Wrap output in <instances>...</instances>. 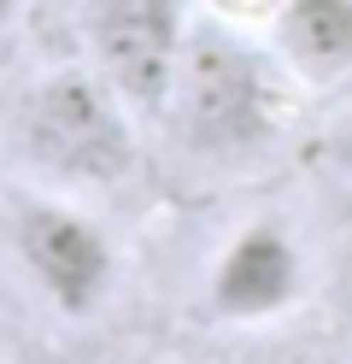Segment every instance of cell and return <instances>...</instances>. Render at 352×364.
Masks as SVG:
<instances>
[{
	"label": "cell",
	"mask_w": 352,
	"mask_h": 364,
	"mask_svg": "<svg viewBox=\"0 0 352 364\" xmlns=\"http://www.w3.org/2000/svg\"><path fill=\"white\" fill-rule=\"evenodd\" d=\"M141 124L147 118L82 59L18 88L0 147L18 159L23 182L88 200L124 188L141 171Z\"/></svg>",
	"instance_id": "obj_2"
},
{
	"label": "cell",
	"mask_w": 352,
	"mask_h": 364,
	"mask_svg": "<svg viewBox=\"0 0 352 364\" xmlns=\"http://www.w3.org/2000/svg\"><path fill=\"white\" fill-rule=\"evenodd\" d=\"M18 18H23V0H0V53H6V41L18 30Z\"/></svg>",
	"instance_id": "obj_10"
},
{
	"label": "cell",
	"mask_w": 352,
	"mask_h": 364,
	"mask_svg": "<svg viewBox=\"0 0 352 364\" xmlns=\"http://www.w3.org/2000/svg\"><path fill=\"white\" fill-rule=\"evenodd\" d=\"M200 6L218 12V18H235V24H247V30H265L282 0H200Z\"/></svg>",
	"instance_id": "obj_8"
},
{
	"label": "cell",
	"mask_w": 352,
	"mask_h": 364,
	"mask_svg": "<svg viewBox=\"0 0 352 364\" xmlns=\"http://www.w3.org/2000/svg\"><path fill=\"white\" fill-rule=\"evenodd\" d=\"M305 294H311L305 241L276 212H265L218 247L206 288H200V306L211 323H223L235 335H265L305 306Z\"/></svg>",
	"instance_id": "obj_4"
},
{
	"label": "cell",
	"mask_w": 352,
	"mask_h": 364,
	"mask_svg": "<svg viewBox=\"0 0 352 364\" xmlns=\"http://www.w3.org/2000/svg\"><path fill=\"white\" fill-rule=\"evenodd\" d=\"M0 153H6V147H0Z\"/></svg>",
	"instance_id": "obj_11"
},
{
	"label": "cell",
	"mask_w": 352,
	"mask_h": 364,
	"mask_svg": "<svg viewBox=\"0 0 352 364\" xmlns=\"http://www.w3.org/2000/svg\"><path fill=\"white\" fill-rule=\"evenodd\" d=\"M317 159H323V165L335 171L341 182H352V112H346V118H335V124L323 129V141H317Z\"/></svg>",
	"instance_id": "obj_7"
},
{
	"label": "cell",
	"mask_w": 352,
	"mask_h": 364,
	"mask_svg": "<svg viewBox=\"0 0 352 364\" xmlns=\"http://www.w3.org/2000/svg\"><path fill=\"white\" fill-rule=\"evenodd\" d=\"M294 95L299 82L276 59L265 30L252 36L247 24L200 6L188 48L176 59L171 95H164L153 124H164L182 159L211 165V171H235V165L265 159L288 135Z\"/></svg>",
	"instance_id": "obj_1"
},
{
	"label": "cell",
	"mask_w": 352,
	"mask_h": 364,
	"mask_svg": "<svg viewBox=\"0 0 352 364\" xmlns=\"http://www.w3.org/2000/svg\"><path fill=\"white\" fill-rule=\"evenodd\" d=\"M6 247L30 288L70 323L94 317L124 277V253L106 223L77 194L36 188V182H18L6 194Z\"/></svg>",
	"instance_id": "obj_3"
},
{
	"label": "cell",
	"mask_w": 352,
	"mask_h": 364,
	"mask_svg": "<svg viewBox=\"0 0 352 364\" xmlns=\"http://www.w3.org/2000/svg\"><path fill=\"white\" fill-rule=\"evenodd\" d=\"M229 364H317L311 353H294V347H276V341H252L247 353H235Z\"/></svg>",
	"instance_id": "obj_9"
},
{
	"label": "cell",
	"mask_w": 352,
	"mask_h": 364,
	"mask_svg": "<svg viewBox=\"0 0 352 364\" xmlns=\"http://www.w3.org/2000/svg\"><path fill=\"white\" fill-rule=\"evenodd\" d=\"M265 41L299 88H335L352 77V0H282Z\"/></svg>",
	"instance_id": "obj_6"
},
{
	"label": "cell",
	"mask_w": 352,
	"mask_h": 364,
	"mask_svg": "<svg viewBox=\"0 0 352 364\" xmlns=\"http://www.w3.org/2000/svg\"><path fill=\"white\" fill-rule=\"evenodd\" d=\"M194 12H200V0H88V12H82L88 65L147 124L159 118L164 95H171Z\"/></svg>",
	"instance_id": "obj_5"
}]
</instances>
